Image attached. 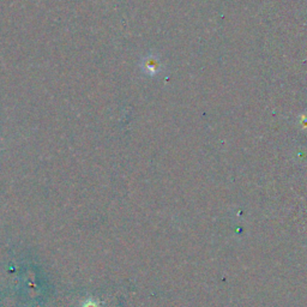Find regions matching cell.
Listing matches in <instances>:
<instances>
[{"label":"cell","mask_w":307,"mask_h":307,"mask_svg":"<svg viewBox=\"0 0 307 307\" xmlns=\"http://www.w3.org/2000/svg\"><path fill=\"white\" fill-rule=\"evenodd\" d=\"M142 65H143L144 71H146L147 74H150V75L156 74L158 63H157V60L154 59V57H148L147 59L143 61Z\"/></svg>","instance_id":"6da1fadb"}]
</instances>
